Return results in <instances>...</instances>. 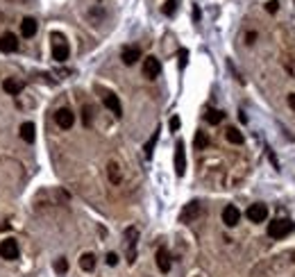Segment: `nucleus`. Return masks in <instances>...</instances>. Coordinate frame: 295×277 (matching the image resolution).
Masks as SVG:
<instances>
[{"mask_svg":"<svg viewBox=\"0 0 295 277\" xmlns=\"http://www.w3.org/2000/svg\"><path fill=\"white\" fill-rule=\"evenodd\" d=\"M293 230H295V225L291 223V220L277 218V220H273V223L268 225V236H270V239H284V236H288Z\"/></svg>","mask_w":295,"mask_h":277,"instance_id":"f257e3e1","label":"nucleus"},{"mask_svg":"<svg viewBox=\"0 0 295 277\" xmlns=\"http://www.w3.org/2000/svg\"><path fill=\"white\" fill-rule=\"evenodd\" d=\"M68 44H66V39L61 37V34H52V59L55 61H66L68 59Z\"/></svg>","mask_w":295,"mask_h":277,"instance_id":"f03ea898","label":"nucleus"},{"mask_svg":"<svg viewBox=\"0 0 295 277\" xmlns=\"http://www.w3.org/2000/svg\"><path fill=\"white\" fill-rule=\"evenodd\" d=\"M136 241H139V230L127 227L125 230V248H127V263L136 262Z\"/></svg>","mask_w":295,"mask_h":277,"instance_id":"7ed1b4c3","label":"nucleus"},{"mask_svg":"<svg viewBox=\"0 0 295 277\" xmlns=\"http://www.w3.org/2000/svg\"><path fill=\"white\" fill-rule=\"evenodd\" d=\"M0 257L7 259V262H14L18 259V243L14 239H5L0 243Z\"/></svg>","mask_w":295,"mask_h":277,"instance_id":"20e7f679","label":"nucleus"},{"mask_svg":"<svg viewBox=\"0 0 295 277\" xmlns=\"http://www.w3.org/2000/svg\"><path fill=\"white\" fill-rule=\"evenodd\" d=\"M175 173L182 177L186 173V152H184V141L179 139L175 146Z\"/></svg>","mask_w":295,"mask_h":277,"instance_id":"39448f33","label":"nucleus"},{"mask_svg":"<svg viewBox=\"0 0 295 277\" xmlns=\"http://www.w3.org/2000/svg\"><path fill=\"white\" fill-rule=\"evenodd\" d=\"M245 216L250 218L252 223H264L266 218H268V207H266V204H261V203L250 204V207H248V211H245Z\"/></svg>","mask_w":295,"mask_h":277,"instance_id":"423d86ee","label":"nucleus"},{"mask_svg":"<svg viewBox=\"0 0 295 277\" xmlns=\"http://www.w3.org/2000/svg\"><path fill=\"white\" fill-rule=\"evenodd\" d=\"M200 211H202V207H200L198 200L184 204V209H182V214H179V223H191V220H195V218L200 216Z\"/></svg>","mask_w":295,"mask_h":277,"instance_id":"0eeeda50","label":"nucleus"},{"mask_svg":"<svg viewBox=\"0 0 295 277\" xmlns=\"http://www.w3.org/2000/svg\"><path fill=\"white\" fill-rule=\"evenodd\" d=\"M159 73H162V61L157 59V57H146L143 59V75H146L148 80H155Z\"/></svg>","mask_w":295,"mask_h":277,"instance_id":"6e6552de","label":"nucleus"},{"mask_svg":"<svg viewBox=\"0 0 295 277\" xmlns=\"http://www.w3.org/2000/svg\"><path fill=\"white\" fill-rule=\"evenodd\" d=\"M55 120H57V125L61 130H68V128H73L75 114L71 112V109H66V107H61V109H57V112H55Z\"/></svg>","mask_w":295,"mask_h":277,"instance_id":"1a4fd4ad","label":"nucleus"},{"mask_svg":"<svg viewBox=\"0 0 295 277\" xmlns=\"http://www.w3.org/2000/svg\"><path fill=\"white\" fill-rule=\"evenodd\" d=\"M238 220H241V211L236 209L234 204H227V207L222 209V223L227 225V227H234Z\"/></svg>","mask_w":295,"mask_h":277,"instance_id":"9d476101","label":"nucleus"},{"mask_svg":"<svg viewBox=\"0 0 295 277\" xmlns=\"http://www.w3.org/2000/svg\"><path fill=\"white\" fill-rule=\"evenodd\" d=\"M16 48H18V39H16L12 32H7V34L0 37V53H14Z\"/></svg>","mask_w":295,"mask_h":277,"instance_id":"9b49d317","label":"nucleus"},{"mask_svg":"<svg viewBox=\"0 0 295 277\" xmlns=\"http://www.w3.org/2000/svg\"><path fill=\"white\" fill-rule=\"evenodd\" d=\"M2 89H5V93H9V96H18V93L25 89V82H23V80H16V77H9V80L2 82Z\"/></svg>","mask_w":295,"mask_h":277,"instance_id":"f8f14e48","label":"nucleus"},{"mask_svg":"<svg viewBox=\"0 0 295 277\" xmlns=\"http://www.w3.org/2000/svg\"><path fill=\"white\" fill-rule=\"evenodd\" d=\"M103 102H104V107L109 109V112H114L116 116H120L123 114V107H120V100H118L114 93H104L103 96Z\"/></svg>","mask_w":295,"mask_h":277,"instance_id":"ddd939ff","label":"nucleus"},{"mask_svg":"<svg viewBox=\"0 0 295 277\" xmlns=\"http://www.w3.org/2000/svg\"><path fill=\"white\" fill-rule=\"evenodd\" d=\"M120 57H123V61H125L127 66H132L136 59H141V50L136 48V45H127V48H123Z\"/></svg>","mask_w":295,"mask_h":277,"instance_id":"4468645a","label":"nucleus"},{"mask_svg":"<svg viewBox=\"0 0 295 277\" xmlns=\"http://www.w3.org/2000/svg\"><path fill=\"white\" fill-rule=\"evenodd\" d=\"M157 266H159L162 273H168L170 270V255H168L166 248H159V250H157Z\"/></svg>","mask_w":295,"mask_h":277,"instance_id":"2eb2a0df","label":"nucleus"},{"mask_svg":"<svg viewBox=\"0 0 295 277\" xmlns=\"http://www.w3.org/2000/svg\"><path fill=\"white\" fill-rule=\"evenodd\" d=\"M21 32H23V37H34L37 34V21L34 18H23Z\"/></svg>","mask_w":295,"mask_h":277,"instance_id":"dca6fc26","label":"nucleus"},{"mask_svg":"<svg viewBox=\"0 0 295 277\" xmlns=\"http://www.w3.org/2000/svg\"><path fill=\"white\" fill-rule=\"evenodd\" d=\"M80 268L87 270V273H91V270L96 268V257L91 255V252H84V255L80 257Z\"/></svg>","mask_w":295,"mask_h":277,"instance_id":"f3484780","label":"nucleus"},{"mask_svg":"<svg viewBox=\"0 0 295 277\" xmlns=\"http://www.w3.org/2000/svg\"><path fill=\"white\" fill-rule=\"evenodd\" d=\"M222 118H225V114H222L221 109H206V114H205V120L211 123V125H218Z\"/></svg>","mask_w":295,"mask_h":277,"instance_id":"a211bd4d","label":"nucleus"},{"mask_svg":"<svg viewBox=\"0 0 295 277\" xmlns=\"http://www.w3.org/2000/svg\"><path fill=\"white\" fill-rule=\"evenodd\" d=\"M21 139L28 143L34 141V125H32V123H23L21 125Z\"/></svg>","mask_w":295,"mask_h":277,"instance_id":"6ab92c4d","label":"nucleus"},{"mask_svg":"<svg viewBox=\"0 0 295 277\" xmlns=\"http://www.w3.org/2000/svg\"><path fill=\"white\" fill-rule=\"evenodd\" d=\"M107 173H109L111 184H118V182H120V166H118L116 161H109V166H107Z\"/></svg>","mask_w":295,"mask_h":277,"instance_id":"aec40b11","label":"nucleus"},{"mask_svg":"<svg viewBox=\"0 0 295 277\" xmlns=\"http://www.w3.org/2000/svg\"><path fill=\"white\" fill-rule=\"evenodd\" d=\"M225 136H227V141H229V143H236V146H241V143L245 141V139H243V134H241V132H238V130H236V128H227V132H225Z\"/></svg>","mask_w":295,"mask_h":277,"instance_id":"412c9836","label":"nucleus"},{"mask_svg":"<svg viewBox=\"0 0 295 277\" xmlns=\"http://www.w3.org/2000/svg\"><path fill=\"white\" fill-rule=\"evenodd\" d=\"M157 139H159V130H157L155 134H152L150 139H148L146 146H143V150H146V159L152 157V150H155V146H157Z\"/></svg>","mask_w":295,"mask_h":277,"instance_id":"4be33fe9","label":"nucleus"},{"mask_svg":"<svg viewBox=\"0 0 295 277\" xmlns=\"http://www.w3.org/2000/svg\"><path fill=\"white\" fill-rule=\"evenodd\" d=\"M195 150H205L206 146H209V136L205 134V132H198V134H195Z\"/></svg>","mask_w":295,"mask_h":277,"instance_id":"5701e85b","label":"nucleus"},{"mask_svg":"<svg viewBox=\"0 0 295 277\" xmlns=\"http://www.w3.org/2000/svg\"><path fill=\"white\" fill-rule=\"evenodd\" d=\"M66 270H68V262L64 257H59L57 262H55V273H57V275H64Z\"/></svg>","mask_w":295,"mask_h":277,"instance_id":"b1692460","label":"nucleus"},{"mask_svg":"<svg viewBox=\"0 0 295 277\" xmlns=\"http://www.w3.org/2000/svg\"><path fill=\"white\" fill-rule=\"evenodd\" d=\"M177 2L179 0H166V5H163V14L166 16H173L177 12Z\"/></svg>","mask_w":295,"mask_h":277,"instance_id":"393cba45","label":"nucleus"},{"mask_svg":"<svg viewBox=\"0 0 295 277\" xmlns=\"http://www.w3.org/2000/svg\"><path fill=\"white\" fill-rule=\"evenodd\" d=\"M280 9V2L277 0H270V2H266V12H270V14H275Z\"/></svg>","mask_w":295,"mask_h":277,"instance_id":"a878e982","label":"nucleus"},{"mask_svg":"<svg viewBox=\"0 0 295 277\" xmlns=\"http://www.w3.org/2000/svg\"><path fill=\"white\" fill-rule=\"evenodd\" d=\"M84 125H91V107H84Z\"/></svg>","mask_w":295,"mask_h":277,"instance_id":"bb28decb","label":"nucleus"},{"mask_svg":"<svg viewBox=\"0 0 295 277\" xmlns=\"http://www.w3.org/2000/svg\"><path fill=\"white\" fill-rule=\"evenodd\" d=\"M107 263H109V266H116V263H118V255H116V252H109V255H107Z\"/></svg>","mask_w":295,"mask_h":277,"instance_id":"cd10ccee","label":"nucleus"},{"mask_svg":"<svg viewBox=\"0 0 295 277\" xmlns=\"http://www.w3.org/2000/svg\"><path fill=\"white\" fill-rule=\"evenodd\" d=\"M186 57H189V53H186V50H179V68L186 66Z\"/></svg>","mask_w":295,"mask_h":277,"instance_id":"c85d7f7f","label":"nucleus"},{"mask_svg":"<svg viewBox=\"0 0 295 277\" xmlns=\"http://www.w3.org/2000/svg\"><path fill=\"white\" fill-rule=\"evenodd\" d=\"M168 125H170V130H173V132H177V130H179V118H177V116H173Z\"/></svg>","mask_w":295,"mask_h":277,"instance_id":"c756f323","label":"nucleus"},{"mask_svg":"<svg viewBox=\"0 0 295 277\" xmlns=\"http://www.w3.org/2000/svg\"><path fill=\"white\" fill-rule=\"evenodd\" d=\"M288 105H291V109L295 112V93H288Z\"/></svg>","mask_w":295,"mask_h":277,"instance_id":"7c9ffc66","label":"nucleus"}]
</instances>
